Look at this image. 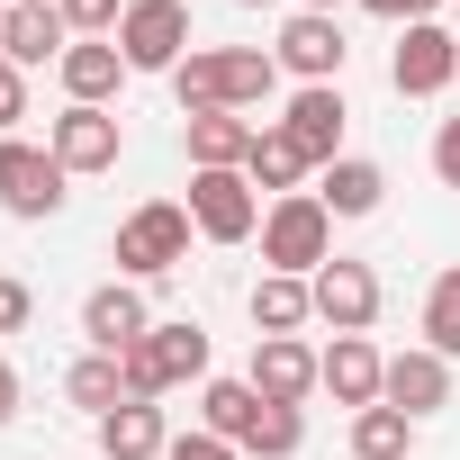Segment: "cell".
I'll list each match as a JSON object with an SVG mask.
<instances>
[{
  "instance_id": "23",
  "label": "cell",
  "mask_w": 460,
  "mask_h": 460,
  "mask_svg": "<svg viewBox=\"0 0 460 460\" xmlns=\"http://www.w3.org/2000/svg\"><path fill=\"white\" fill-rule=\"evenodd\" d=\"M316 316V289L307 280H289V271H262L253 280V334H298Z\"/></svg>"
},
{
  "instance_id": "32",
  "label": "cell",
  "mask_w": 460,
  "mask_h": 460,
  "mask_svg": "<svg viewBox=\"0 0 460 460\" xmlns=\"http://www.w3.org/2000/svg\"><path fill=\"white\" fill-rule=\"evenodd\" d=\"M163 460H244V451H235V442H217V433H172Z\"/></svg>"
},
{
  "instance_id": "14",
  "label": "cell",
  "mask_w": 460,
  "mask_h": 460,
  "mask_svg": "<svg viewBox=\"0 0 460 460\" xmlns=\"http://www.w3.org/2000/svg\"><path fill=\"white\" fill-rule=\"evenodd\" d=\"M253 388H262L271 406H307L325 379H316V352H307L298 334H253Z\"/></svg>"
},
{
  "instance_id": "4",
  "label": "cell",
  "mask_w": 460,
  "mask_h": 460,
  "mask_svg": "<svg viewBox=\"0 0 460 460\" xmlns=\"http://www.w3.org/2000/svg\"><path fill=\"white\" fill-rule=\"evenodd\" d=\"M190 235H199V226H190V208H172V199H145L127 226H118V271L127 280H163V271H181L190 262Z\"/></svg>"
},
{
  "instance_id": "40",
  "label": "cell",
  "mask_w": 460,
  "mask_h": 460,
  "mask_svg": "<svg viewBox=\"0 0 460 460\" xmlns=\"http://www.w3.org/2000/svg\"><path fill=\"white\" fill-rule=\"evenodd\" d=\"M451 91H460V82H451Z\"/></svg>"
},
{
  "instance_id": "38",
  "label": "cell",
  "mask_w": 460,
  "mask_h": 460,
  "mask_svg": "<svg viewBox=\"0 0 460 460\" xmlns=\"http://www.w3.org/2000/svg\"><path fill=\"white\" fill-rule=\"evenodd\" d=\"M0 19H10V0H0Z\"/></svg>"
},
{
  "instance_id": "35",
  "label": "cell",
  "mask_w": 460,
  "mask_h": 460,
  "mask_svg": "<svg viewBox=\"0 0 460 460\" xmlns=\"http://www.w3.org/2000/svg\"><path fill=\"white\" fill-rule=\"evenodd\" d=\"M10 415H19V370L0 361V424H10Z\"/></svg>"
},
{
  "instance_id": "20",
  "label": "cell",
  "mask_w": 460,
  "mask_h": 460,
  "mask_svg": "<svg viewBox=\"0 0 460 460\" xmlns=\"http://www.w3.org/2000/svg\"><path fill=\"white\" fill-rule=\"evenodd\" d=\"M253 118H235V109H208V118H190V172H244L253 163Z\"/></svg>"
},
{
  "instance_id": "18",
  "label": "cell",
  "mask_w": 460,
  "mask_h": 460,
  "mask_svg": "<svg viewBox=\"0 0 460 460\" xmlns=\"http://www.w3.org/2000/svg\"><path fill=\"white\" fill-rule=\"evenodd\" d=\"M379 406H397V415H415V424H424L433 406H451V361H442V352H424V343H415V352H397V361H388Z\"/></svg>"
},
{
  "instance_id": "22",
  "label": "cell",
  "mask_w": 460,
  "mask_h": 460,
  "mask_svg": "<svg viewBox=\"0 0 460 460\" xmlns=\"http://www.w3.org/2000/svg\"><path fill=\"white\" fill-rule=\"evenodd\" d=\"M316 199H325V217H370V208L388 199V172H379L370 154H343V163H325Z\"/></svg>"
},
{
  "instance_id": "31",
  "label": "cell",
  "mask_w": 460,
  "mask_h": 460,
  "mask_svg": "<svg viewBox=\"0 0 460 460\" xmlns=\"http://www.w3.org/2000/svg\"><path fill=\"white\" fill-rule=\"evenodd\" d=\"M28 316H37V289L28 280H0V334H28Z\"/></svg>"
},
{
  "instance_id": "17",
  "label": "cell",
  "mask_w": 460,
  "mask_h": 460,
  "mask_svg": "<svg viewBox=\"0 0 460 460\" xmlns=\"http://www.w3.org/2000/svg\"><path fill=\"white\" fill-rule=\"evenodd\" d=\"M316 379L334 388V406H379V388H388V361L370 352V334H334V352H316Z\"/></svg>"
},
{
  "instance_id": "27",
  "label": "cell",
  "mask_w": 460,
  "mask_h": 460,
  "mask_svg": "<svg viewBox=\"0 0 460 460\" xmlns=\"http://www.w3.org/2000/svg\"><path fill=\"white\" fill-rule=\"evenodd\" d=\"M424 352L460 361V262L433 271V289H424Z\"/></svg>"
},
{
  "instance_id": "11",
  "label": "cell",
  "mask_w": 460,
  "mask_h": 460,
  "mask_svg": "<svg viewBox=\"0 0 460 460\" xmlns=\"http://www.w3.org/2000/svg\"><path fill=\"white\" fill-rule=\"evenodd\" d=\"M343 28L325 19V10H298L289 28H280V46H271V64L280 73H298V82H343Z\"/></svg>"
},
{
  "instance_id": "19",
  "label": "cell",
  "mask_w": 460,
  "mask_h": 460,
  "mask_svg": "<svg viewBox=\"0 0 460 460\" xmlns=\"http://www.w3.org/2000/svg\"><path fill=\"white\" fill-rule=\"evenodd\" d=\"M100 451H109V460H163V451H172V424H163V406H154V397H127V406H109V415H100Z\"/></svg>"
},
{
  "instance_id": "5",
  "label": "cell",
  "mask_w": 460,
  "mask_h": 460,
  "mask_svg": "<svg viewBox=\"0 0 460 460\" xmlns=\"http://www.w3.org/2000/svg\"><path fill=\"white\" fill-rule=\"evenodd\" d=\"M118 55H127V73H181V55H190V10H181V0H127Z\"/></svg>"
},
{
  "instance_id": "12",
  "label": "cell",
  "mask_w": 460,
  "mask_h": 460,
  "mask_svg": "<svg viewBox=\"0 0 460 460\" xmlns=\"http://www.w3.org/2000/svg\"><path fill=\"white\" fill-rule=\"evenodd\" d=\"M307 289H316V316H325L334 334H370V316H379V271H370V262H343V253H334Z\"/></svg>"
},
{
  "instance_id": "15",
  "label": "cell",
  "mask_w": 460,
  "mask_h": 460,
  "mask_svg": "<svg viewBox=\"0 0 460 460\" xmlns=\"http://www.w3.org/2000/svg\"><path fill=\"white\" fill-rule=\"evenodd\" d=\"M64 46H73V28H64V10H55V0H10V19H0V55H10L19 73L64 64Z\"/></svg>"
},
{
  "instance_id": "30",
  "label": "cell",
  "mask_w": 460,
  "mask_h": 460,
  "mask_svg": "<svg viewBox=\"0 0 460 460\" xmlns=\"http://www.w3.org/2000/svg\"><path fill=\"white\" fill-rule=\"evenodd\" d=\"M19 118H28V73L0 55V136H19Z\"/></svg>"
},
{
  "instance_id": "8",
  "label": "cell",
  "mask_w": 460,
  "mask_h": 460,
  "mask_svg": "<svg viewBox=\"0 0 460 460\" xmlns=\"http://www.w3.org/2000/svg\"><path fill=\"white\" fill-rule=\"evenodd\" d=\"M388 82H397V100H433V91H451V82H460V37L433 28V19H415V28L397 37V55H388Z\"/></svg>"
},
{
  "instance_id": "6",
  "label": "cell",
  "mask_w": 460,
  "mask_h": 460,
  "mask_svg": "<svg viewBox=\"0 0 460 460\" xmlns=\"http://www.w3.org/2000/svg\"><path fill=\"white\" fill-rule=\"evenodd\" d=\"M64 181H73V172H64L46 145L0 136V208H10V217H28V226H37V217H55V208H64Z\"/></svg>"
},
{
  "instance_id": "36",
  "label": "cell",
  "mask_w": 460,
  "mask_h": 460,
  "mask_svg": "<svg viewBox=\"0 0 460 460\" xmlns=\"http://www.w3.org/2000/svg\"><path fill=\"white\" fill-rule=\"evenodd\" d=\"M298 10H325V19H334V10H343V0H298Z\"/></svg>"
},
{
  "instance_id": "29",
  "label": "cell",
  "mask_w": 460,
  "mask_h": 460,
  "mask_svg": "<svg viewBox=\"0 0 460 460\" xmlns=\"http://www.w3.org/2000/svg\"><path fill=\"white\" fill-rule=\"evenodd\" d=\"M55 10H64V28H73V37H118L127 0H55Z\"/></svg>"
},
{
  "instance_id": "39",
  "label": "cell",
  "mask_w": 460,
  "mask_h": 460,
  "mask_svg": "<svg viewBox=\"0 0 460 460\" xmlns=\"http://www.w3.org/2000/svg\"><path fill=\"white\" fill-rule=\"evenodd\" d=\"M451 19H460V0H451Z\"/></svg>"
},
{
  "instance_id": "37",
  "label": "cell",
  "mask_w": 460,
  "mask_h": 460,
  "mask_svg": "<svg viewBox=\"0 0 460 460\" xmlns=\"http://www.w3.org/2000/svg\"><path fill=\"white\" fill-rule=\"evenodd\" d=\"M235 10H271V0H235Z\"/></svg>"
},
{
  "instance_id": "7",
  "label": "cell",
  "mask_w": 460,
  "mask_h": 460,
  "mask_svg": "<svg viewBox=\"0 0 460 460\" xmlns=\"http://www.w3.org/2000/svg\"><path fill=\"white\" fill-rule=\"evenodd\" d=\"M190 226L208 244H244V235H262V199H253V181L244 172H190Z\"/></svg>"
},
{
  "instance_id": "3",
  "label": "cell",
  "mask_w": 460,
  "mask_h": 460,
  "mask_svg": "<svg viewBox=\"0 0 460 460\" xmlns=\"http://www.w3.org/2000/svg\"><path fill=\"white\" fill-rule=\"evenodd\" d=\"M127 361V397H163V388H190V379H208V325H190V316H172V325H154L136 352H118Z\"/></svg>"
},
{
  "instance_id": "1",
  "label": "cell",
  "mask_w": 460,
  "mask_h": 460,
  "mask_svg": "<svg viewBox=\"0 0 460 460\" xmlns=\"http://www.w3.org/2000/svg\"><path fill=\"white\" fill-rule=\"evenodd\" d=\"M172 91H181L190 118H208V109L244 118V109H262L280 91V64H271V46H190L181 73H172Z\"/></svg>"
},
{
  "instance_id": "26",
  "label": "cell",
  "mask_w": 460,
  "mask_h": 460,
  "mask_svg": "<svg viewBox=\"0 0 460 460\" xmlns=\"http://www.w3.org/2000/svg\"><path fill=\"white\" fill-rule=\"evenodd\" d=\"M406 451H415V415H397V406L352 415V460H406Z\"/></svg>"
},
{
  "instance_id": "28",
  "label": "cell",
  "mask_w": 460,
  "mask_h": 460,
  "mask_svg": "<svg viewBox=\"0 0 460 460\" xmlns=\"http://www.w3.org/2000/svg\"><path fill=\"white\" fill-rule=\"evenodd\" d=\"M298 442H307V415H298V406H262V424H253L244 451H253V460H289Z\"/></svg>"
},
{
  "instance_id": "13",
  "label": "cell",
  "mask_w": 460,
  "mask_h": 460,
  "mask_svg": "<svg viewBox=\"0 0 460 460\" xmlns=\"http://www.w3.org/2000/svg\"><path fill=\"white\" fill-rule=\"evenodd\" d=\"M82 334H91V352H136V343L154 334V307H145V289H136V280H109V289H91V298H82Z\"/></svg>"
},
{
  "instance_id": "16",
  "label": "cell",
  "mask_w": 460,
  "mask_h": 460,
  "mask_svg": "<svg viewBox=\"0 0 460 460\" xmlns=\"http://www.w3.org/2000/svg\"><path fill=\"white\" fill-rule=\"evenodd\" d=\"M55 73H64V100L73 109H109L118 82H127V55H118V37H73Z\"/></svg>"
},
{
  "instance_id": "2",
  "label": "cell",
  "mask_w": 460,
  "mask_h": 460,
  "mask_svg": "<svg viewBox=\"0 0 460 460\" xmlns=\"http://www.w3.org/2000/svg\"><path fill=\"white\" fill-rule=\"evenodd\" d=\"M262 262L289 271V280H316V271L334 262V217H325L316 190H289V199L262 208Z\"/></svg>"
},
{
  "instance_id": "24",
  "label": "cell",
  "mask_w": 460,
  "mask_h": 460,
  "mask_svg": "<svg viewBox=\"0 0 460 460\" xmlns=\"http://www.w3.org/2000/svg\"><path fill=\"white\" fill-rule=\"evenodd\" d=\"M64 397H73V406H82V415L100 424L109 406H127V361H118V352H91V361H73Z\"/></svg>"
},
{
  "instance_id": "34",
  "label": "cell",
  "mask_w": 460,
  "mask_h": 460,
  "mask_svg": "<svg viewBox=\"0 0 460 460\" xmlns=\"http://www.w3.org/2000/svg\"><path fill=\"white\" fill-rule=\"evenodd\" d=\"M370 19H397V28H415V19H433V0H361Z\"/></svg>"
},
{
  "instance_id": "21",
  "label": "cell",
  "mask_w": 460,
  "mask_h": 460,
  "mask_svg": "<svg viewBox=\"0 0 460 460\" xmlns=\"http://www.w3.org/2000/svg\"><path fill=\"white\" fill-rule=\"evenodd\" d=\"M262 406H271V397H262L253 379H208V388H199V433H217V442L244 451L253 424H262Z\"/></svg>"
},
{
  "instance_id": "9",
  "label": "cell",
  "mask_w": 460,
  "mask_h": 460,
  "mask_svg": "<svg viewBox=\"0 0 460 460\" xmlns=\"http://www.w3.org/2000/svg\"><path fill=\"white\" fill-rule=\"evenodd\" d=\"M343 118L352 109H343L334 82H298V100L280 109V136L307 154V172H325V163H343Z\"/></svg>"
},
{
  "instance_id": "10",
  "label": "cell",
  "mask_w": 460,
  "mask_h": 460,
  "mask_svg": "<svg viewBox=\"0 0 460 460\" xmlns=\"http://www.w3.org/2000/svg\"><path fill=\"white\" fill-rule=\"evenodd\" d=\"M46 154H55L64 172H118V154H127V127H118L109 109H64V118L46 127Z\"/></svg>"
},
{
  "instance_id": "25",
  "label": "cell",
  "mask_w": 460,
  "mask_h": 460,
  "mask_svg": "<svg viewBox=\"0 0 460 460\" xmlns=\"http://www.w3.org/2000/svg\"><path fill=\"white\" fill-rule=\"evenodd\" d=\"M244 181H253V190H271V199H289V190L307 181V154H298L280 127H262V136H253V163H244Z\"/></svg>"
},
{
  "instance_id": "33",
  "label": "cell",
  "mask_w": 460,
  "mask_h": 460,
  "mask_svg": "<svg viewBox=\"0 0 460 460\" xmlns=\"http://www.w3.org/2000/svg\"><path fill=\"white\" fill-rule=\"evenodd\" d=\"M433 172H442V190H460V118H442V136H433Z\"/></svg>"
}]
</instances>
